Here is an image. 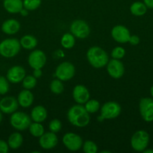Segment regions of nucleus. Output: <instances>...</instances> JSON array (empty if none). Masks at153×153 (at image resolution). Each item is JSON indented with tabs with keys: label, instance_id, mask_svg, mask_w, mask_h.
Listing matches in <instances>:
<instances>
[{
	"label": "nucleus",
	"instance_id": "412c9836",
	"mask_svg": "<svg viewBox=\"0 0 153 153\" xmlns=\"http://www.w3.org/2000/svg\"><path fill=\"white\" fill-rule=\"evenodd\" d=\"M47 111L46 109L42 105H37L32 110L31 117L34 122L42 123L46 119Z\"/></svg>",
	"mask_w": 153,
	"mask_h": 153
},
{
	"label": "nucleus",
	"instance_id": "f257e3e1",
	"mask_svg": "<svg viewBox=\"0 0 153 153\" xmlns=\"http://www.w3.org/2000/svg\"><path fill=\"white\" fill-rule=\"evenodd\" d=\"M68 119L72 125L82 128L89 123V113L82 105H75L68 111Z\"/></svg>",
	"mask_w": 153,
	"mask_h": 153
},
{
	"label": "nucleus",
	"instance_id": "f8f14e48",
	"mask_svg": "<svg viewBox=\"0 0 153 153\" xmlns=\"http://www.w3.org/2000/svg\"><path fill=\"white\" fill-rule=\"evenodd\" d=\"M106 70L110 76L113 79H120L124 73V67L118 59H112L107 63Z\"/></svg>",
	"mask_w": 153,
	"mask_h": 153
},
{
	"label": "nucleus",
	"instance_id": "bb28decb",
	"mask_svg": "<svg viewBox=\"0 0 153 153\" xmlns=\"http://www.w3.org/2000/svg\"><path fill=\"white\" fill-rule=\"evenodd\" d=\"M85 108L89 114H94L100 109V103L96 100H88L85 103Z\"/></svg>",
	"mask_w": 153,
	"mask_h": 153
},
{
	"label": "nucleus",
	"instance_id": "393cba45",
	"mask_svg": "<svg viewBox=\"0 0 153 153\" xmlns=\"http://www.w3.org/2000/svg\"><path fill=\"white\" fill-rule=\"evenodd\" d=\"M28 129L32 135L35 137H40L44 133V128L40 123L34 122L31 123L28 127Z\"/></svg>",
	"mask_w": 153,
	"mask_h": 153
},
{
	"label": "nucleus",
	"instance_id": "a211bd4d",
	"mask_svg": "<svg viewBox=\"0 0 153 153\" xmlns=\"http://www.w3.org/2000/svg\"><path fill=\"white\" fill-rule=\"evenodd\" d=\"M20 28V24L16 19H7L2 25V31L4 34H9V35L17 33Z\"/></svg>",
	"mask_w": 153,
	"mask_h": 153
},
{
	"label": "nucleus",
	"instance_id": "2eb2a0df",
	"mask_svg": "<svg viewBox=\"0 0 153 153\" xmlns=\"http://www.w3.org/2000/svg\"><path fill=\"white\" fill-rule=\"evenodd\" d=\"M26 76V71L20 66H14L7 72V79L10 83L16 84L22 82Z\"/></svg>",
	"mask_w": 153,
	"mask_h": 153
},
{
	"label": "nucleus",
	"instance_id": "9b49d317",
	"mask_svg": "<svg viewBox=\"0 0 153 153\" xmlns=\"http://www.w3.org/2000/svg\"><path fill=\"white\" fill-rule=\"evenodd\" d=\"M46 61V55L41 50H34L28 55V64L33 69H41L45 65Z\"/></svg>",
	"mask_w": 153,
	"mask_h": 153
},
{
	"label": "nucleus",
	"instance_id": "e433bc0d",
	"mask_svg": "<svg viewBox=\"0 0 153 153\" xmlns=\"http://www.w3.org/2000/svg\"><path fill=\"white\" fill-rule=\"evenodd\" d=\"M42 76V71L40 69H34L33 71V76L36 79H38Z\"/></svg>",
	"mask_w": 153,
	"mask_h": 153
},
{
	"label": "nucleus",
	"instance_id": "a19ab883",
	"mask_svg": "<svg viewBox=\"0 0 153 153\" xmlns=\"http://www.w3.org/2000/svg\"><path fill=\"white\" fill-rule=\"evenodd\" d=\"M2 120V112L0 110V123H1Z\"/></svg>",
	"mask_w": 153,
	"mask_h": 153
},
{
	"label": "nucleus",
	"instance_id": "9d476101",
	"mask_svg": "<svg viewBox=\"0 0 153 153\" xmlns=\"http://www.w3.org/2000/svg\"><path fill=\"white\" fill-rule=\"evenodd\" d=\"M63 144L70 151H77L82 147V140L81 137L75 133H66L62 138Z\"/></svg>",
	"mask_w": 153,
	"mask_h": 153
},
{
	"label": "nucleus",
	"instance_id": "a878e982",
	"mask_svg": "<svg viewBox=\"0 0 153 153\" xmlns=\"http://www.w3.org/2000/svg\"><path fill=\"white\" fill-rule=\"evenodd\" d=\"M61 44L65 49H70L75 44L74 36L70 33H66L61 39Z\"/></svg>",
	"mask_w": 153,
	"mask_h": 153
},
{
	"label": "nucleus",
	"instance_id": "2f4dec72",
	"mask_svg": "<svg viewBox=\"0 0 153 153\" xmlns=\"http://www.w3.org/2000/svg\"><path fill=\"white\" fill-rule=\"evenodd\" d=\"M124 55H125V50L124 48L121 47V46L115 47L111 52V56L114 59H122L124 56Z\"/></svg>",
	"mask_w": 153,
	"mask_h": 153
},
{
	"label": "nucleus",
	"instance_id": "20e7f679",
	"mask_svg": "<svg viewBox=\"0 0 153 153\" xmlns=\"http://www.w3.org/2000/svg\"><path fill=\"white\" fill-rule=\"evenodd\" d=\"M121 113V106L116 102H107L102 105L100 108V116L99 121L104 120H112L116 118Z\"/></svg>",
	"mask_w": 153,
	"mask_h": 153
},
{
	"label": "nucleus",
	"instance_id": "aec40b11",
	"mask_svg": "<svg viewBox=\"0 0 153 153\" xmlns=\"http://www.w3.org/2000/svg\"><path fill=\"white\" fill-rule=\"evenodd\" d=\"M3 6L8 13H17L23 7V3L22 0H4Z\"/></svg>",
	"mask_w": 153,
	"mask_h": 153
},
{
	"label": "nucleus",
	"instance_id": "c9c22d12",
	"mask_svg": "<svg viewBox=\"0 0 153 153\" xmlns=\"http://www.w3.org/2000/svg\"><path fill=\"white\" fill-rule=\"evenodd\" d=\"M128 43L131 44L132 46H136V45L139 44L140 37L136 35H130L129 37Z\"/></svg>",
	"mask_w": 153,
	"mask_h": 153
},
{
	"label": "nucleus",
	"instance_id": "ddd939ff",
	"mask_svg": "<svg viewBox=\"0 0 153 153\" xmlns=\"http://www.w3.org/2000/svg\"><path fill=\"white\" fill-rule=\"evenodd\" d=\"M111 35L116 42L120 43H125L128 42L130 34L129 30L125 26L117 25L112 28Z\"/></svg>",
	"mask_w": 153,
	"mask_h": 153
},
{
	"label": "nucleus",
	"instance_id": "423d86ee",
	"mask_svg": "<svg viewBox=\"0 0 153 153\" xmlns=\"http://www.w3.org/2000/svg\"><path fill=\"white\" fill-rule=\"evenodd\" d=\"M10 125L16 130L24 131L29 127L32 123L31 118L23 112L15 111L12 114L10 119Z\"/></svg>",
	"mask_w": 153,
	"mask_h": 153
},
{
	"label": "nucleus",
	"instance_id": "0eeeda50",
	"mask_svg": "<svg viewBox=\"0 0 153 153\" xmlns=\"http://www.w3.org/2000/svg\"><path fill=\"white\" fill-rule=\"evenodd\" d=\"M75 67L71 63L64 61L61 63L56 70L55 76L62 82H65L71 79L74 76Z\"/></svg>",
	"mask_w": 153,
	"mask_h": 153
},
{
	"label": "nucleus",
	"instance_id": "7ed1b4c3",
	"mask_svg": "<svg viewBox=\"0 0 153 153\" xmlns=\"http://www.w3.org/2000/svg\"><path fill=\"white\" fill-rule=\"evenodd\" d=\"M21 45L16 38H8L0 43V55L4 58H13L19 53Z\"/></svg>",
	"mask_w": 153,
	"mask_h": 153
},
{
	"label": "nucleus",
	"instance_id": "5701e85b",
	"mask_svg": "<svg viewBox=\"0 0 153 153\" xmlns=\"http://www.w3.org/2000/svg\"><path fill=\"white\" fill-rule=\"evenodd\" d=\"M21 46L26 49H33L38 44V40L34 36L26 34L21 37L20 40Z\"/></svg>",
	"mask_w": 153,
	"mask_h": 153
},
{
	"label": "nucleus",
	"instance_id": "f704fd0d",
	"mask_svg": "<svg viewBox=\"0 0 153 153\" xmlns=\"http://www.w3.org/2000/svg\"><path fill=\"white\" fill-rule=\"evenodd\" d=\"M9 146L4 140H0V153H7L8 152Z\"/></svg>",
	"mask_w": 153,
	"mask_h": 153
},
{
	"label": "nucleus",
	"instance_id": "f03ea898",
	"mask_svg": "<svg viewBox=\"0 0 153 153\" xmlns=\"http://www.w3.org/2000/svg\"><path fill=\"white\" fill-rule=\"evenodd\" d=\"M86 57L89 64L94 68H101L108 63V55L106 52L98 46H92L87 51Z\"/></svg>",
	"mask_w": 153,
	"mask_h": 153
},
{
	"label": "nucleus",
	"instance_id": "6ab92c4d",
	"mask_svg": "<svg viewBox=\"0 0 153 153\" xmlns=\"http://www.w3.org/2000/svg\"><path fill=\"white\" fill-rule=\"evenodd\" d=\"M18 103L22 108H28L34 101V96L29 90L25 89L21 91L18 95Z\"/></svg>",
	"mask_w": 153,
	"mask_h": 153
},
{
	"label": "nucleus",
	"instance_id": "39448f33",
	"mask_svg": "<svg viewBox=\"0 0 153 153\" xmlns=\"http://www.w3.org/2000/svg\"><path fill=\"white\" fill-rule=\"evenodd\" d=\"M149 142V135L144 130H139L132 135L130 145L136 152H143L147 148Z\"/></svg>",
	"mask_w": 153,
	"mask_h": 153
},
{
	"label": "nucleus",
	"instance_id": "72a5a7b5",
	"mask_svg": "<svg viewBox=\"0 0 153 153\" xmlns=\"http://www.w3.org/2000/svg\"><path fill=\"white\" fill-rule=\"evenodd\" d=\"M49 128L50 131L54 133L58 132L62 129L61 121L57 119H54L51 120L49 123Z\"/></svg>",
	"mask_w": 153,
	"mask_h": 153
},
{
	"label": "nucleus",
	"instance_id": "f3484780",
	"mask_svg": "<svg viewBox=\"0 0 153 153\" xmlns=\"http://www.w3.org/2000/svg\"><path fill=\"white\" fill-rule=\"evenodd\" d=\"M58 143V137L54 132L44 133L39 139V144L43 149H51Z\"/></svg>",
	"mask_w": 153,
	"mask_h": 153
},
{
	"label": "nucleus",
	"instance_id": "dca6fc26",
	"mask_svg": "<svg viewBox=\"0 0 153 153\" xmlns=\"http://www.w3.org/2000/svg\"><path fill=\"white\" fill-rule=\"evenodd\" d=\"M90 94L88 89L82 85H78L73 90V98L77 104H85L89 100Z\"/></svg>",
	"mask_w": 153,
	"mask_h": 153
},
{
	"label": "nucleus",
	"instance_id": "b1692460",
	"mask_svg": "<svg viewBox=\"0 0 153 153\" xmlns=\"http://www.w3.org/2000/svg\"><path fill=\"white\" fill-rule=\"evenodd\" d=\"M130 13L136 16H140L145 14L147 11V7L144 2L141 1H135L130 7Z\"/></svg>",
	"mask_w": 153,
	"mask_h": 153
},
{
	"label": "nucleus",
	"instance_id": "473e14b6",
	"mask_svg": "<svg viewBox=\"0 0 153 153\" xmlns=\"http://www.w3.org/2000/svg\"><path fill=\"white\" fill-rule=\"evenodd\" d=\"M9 91L8 80L4 76H0V94L4 95Z\"/></svg>",
	"mask_w": 153,
	"mask_h": 153
},
{
	"label": "nucleus",
	"instance_id": "79ce46f5",
	"mask_svg": "<svg viewBox=\"0 0 153 153\" xmlns=\"http://www.w3.org/2000/svg\"><path fill=\"white\" fill-rule=\"evenodd\" d=\"M150 94H151L152 97H153V85H152V86L151 89H150Z\"/></svg>",
	"mask_w": 153,
	"mask_h": 153
},
{
	"label": "nucleus",
	"instance_id": "4be33fe9",
	"mask_svg": "<svg viewBox=\"0 0 153 153\" xmlns=\"http://www.w3.org/2000/svg\"><path fill=\"white\" fill-rule=\"evenodd\" d=\"M23 142V138L20 133L14 132L12 133L8 137V144L9 147L12 149H16L21 146Z\"/></svg>",
	"mask_w": 153,
	"mask_h": 153
},
{
	"label": "nucleus",
	"instance_id": "ea45409f",
	"mask_svg": "<svg viewBox=\"0 0 153 153\" xmlns=\"http://www.w3.org/2000/svg\"><path fill=\"white\" fill-rule=\"evenodd\" d=\"M144 153H153V149H146L143 150Z\"/></svg>",
	"mask_w": 153,
	"mask_h": 153
},
{
	"label": "nucleus",
	"instance_id": "6e6552de",
	"mask_svg": "<svg viewBox=\"0 0 153 153\" xmlns=\"http://www.w3.org/2000/svg\"><path fill=\"white\" fill-rule=\"evenodd\" d=\"M70 30L74 37L80 39L86 38L90 33V28L86 21L82 19H76L70 24Z\"/></svg>",
	"mask_w": 153,
	"mask_h": 153
},
{
	"label": "nucleus",
	"instance_id": "4c0bfd02",
	"mask_svg": "<svg viewBox=\"0 0 153 153\" xmlns=\"http://www.w3.org/2000/svg\"><path fill=\"white\" fill-rule=\"evenodd\" d=\"M144 4L148 8H153V0H143Z\"/></svg>",
	"mask_w": 153,
	"mask_h": 153
},
{
	"label": "nucleus",
	"instance_id": "37998d69",
	"mask_svg": "<svg viewBox=\"0 0 153 153\" xmlns=\"http://www.w3.org/2000/svg\"><path fill=\"white\" fill-rule=\"evenodd\" d=\"M101 153H104V152H106V153H110V151H106V150H105V151H101V152H100Z\"/></svg>",
	"mask_w": 153,
	"mask_h": 153
},
{
	"label": "nucleus",
	"instance_id": "c756f323",
	"mask_svg": "<svg viewBox=\"0 0 153 153\" xmlns=\"http://www.w3.org/2000/svg\"><path fill=\"white\" fill-rule=\"evenodd\" d=\"M24 8L28 10H36L41 4V0H23Z\"/></svg>",
	"mask_w": 153,
	"mask_h": 153
},
{
	"label": "nucleus",
	"instance_id": "c85d7f7f",
	"mask_svg": "<svg viewBox=\"0 0 153 153\" xmlns=\"http://www.w3.org/2000/svg\"><path fill=\"white\" fill-rule=\"evenodd\" d=\"M37 81L36 78H34L33 76H25V78L22 80V86L25 89L31 90L35 87Z\"/></svg>",
	"mask_w": 153,
	"mask_h": 153
},
{
	"label": "nucleus",
	"instance_id": "7c9ffc66",
	"mask_svg": "<svg viewBox=\"0 0 153 153\" xmlns=\"http://www.w3.org/2000/svg\"><path fill=\"white\" fill-rule=\"evenodd\" d=\"M82 149L86 153H96L98 152V146L92 140H86L82 144Z\"/></svg>",
	"mask_w": 153,
	"mask_h": 153
},
{
	"label": "nucleus",
	"instance_id": "1a4fd4ad",
	"mask_svg": "<svg viewBox=\"0 0 153 153\" xmlns=\"http://www.w3.org/2000/svg\"><path fill=\"white\" fill-rule=\"evenodd\" d=\"M140 113L146 122L153 121V99L149 97L142 98L139 104Z\"/></svg>",
	"mask_w": 153,
	"mask_h": 153
},
{
	"label": "nucleus",
	"instance_id": "58836bf2",
	"mask_svg": "<svg viewBox=\"0 0 153 153\" xmlns=\"http://www.w3.org/2000/svg\"><path fill=\"white\" fill-rule=\"evenodd\" d=\"M20 13L22 16H26L28 14V10L26 8H22V10H20Z\"/></svg>",
	"mask_w": 153,
	"mask_h": 153
},
{
	"label": "nucleus",
	"instance_id": "4468645a",
	"mask_svg": "<svg viewBox=\"0 0 153 153\" xmlns=\"http://www.w3.org/2000/svg\"><path fill=\"white\" fill-rule=\"evenodd\" d=\"M19 107L17 100L13 97H6L0 100V110L4 114H13Z\"/></svg>",
	"mask_w": 153,
	"mask_h": 153
},
{
	"label": "nucleus",
	"instance_id": "cd10ccee",
	"mask_svg": "<svg viewBox=\"0 0 153 153\" xmlns=\"http://www.w3.org/2000/svg\"><path fill=\"white\" fill-rule=\"evenodd\" d=\"M50 91L55 94H61L64 91V85L58 79H54L50 83Z\"/></svg>",
	"mask_w": 153,
	"mask_h": 153
}]
</instances>
